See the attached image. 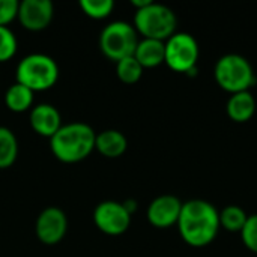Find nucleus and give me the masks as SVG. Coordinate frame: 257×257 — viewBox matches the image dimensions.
<instances>
[{
	"mask_svg": "<svg viewBox=\"0 0 257 257\" xmlns=\"http://www.w3.org/2000/svg\"><path fill=\"white\" fill-rule=\"evenodd\" d=\"M179 232L184 241L193 247H205L211 244L220 227V214L205 200H190L182 203L178 220Z\"/></svg>",
	"mask_w": 257,
	"mask_h": 257,
	"instance_id": "obj_1",
	"label": "nucleus"
},
{
	"mask_svg": "<svg viewBox=\"0 0 257 257\" xmlns=\"http://www.w3.org/2000/svg\"><path fill=\"white\" fill-rule=\"evenodd\" d=\"M96 133L84 122L62 125L50 139L54 157L63 163H77L86 158L95 148Z\"/></svg>",
	"mask_w": 257,
	"mask_h": 257,
	"instance_id": "obj_2",
	"label": "nucleus"
},
{
	"mask_svg": "<svg viewBox=\"0 0 257 257\" xmlns=\"http://www.w3.org/2000/svg\"><path fill=\"white\" fill-rule=\"evenodd\" d=\"M17 83L24 84L30 90H45L59 78V66L56 60L42 53H32L20 60L17 66Z\"/></svg>",
	"mask_w": 257,
	"mask_h": 257,
	"instance_id": "obj_3",
	"label": "nucleus"
},
{
	"mask_svg": "<svg viewBox=\"0 0 257 257\" xmlns=\"http://www.w3.org/2000/svg\"><path fill=\"white\" fill-rule=\"evenodd\" d=\"M134 24L145 38L164 41L175 35L176 15L170 8L152 2L148 6L137 9Z\"/></svg>",
	"mask_w": 257,
	"mask_h": 257,
	"instance_id": "obj_4",
	"label": "nucleus"
},
{
	"mask_svg": "<svg viewBox=\"0 0 257 257\" xmlns=\"http://www.w3.org/2000/svg\"><path fill=\"white\" fill-rule=\"evenodd\" d=\"M215 80L227 92L238 93L248 90L254 83V72L250 62L239 54H226L215 65Z\"/></svg>",
	"mask_w": 257,
	"mask_h": 257,
	"instance_id": "obj_5",
	"label": "nucleus"
},
{
	"mask_svg": "<svg viewBox=\"0 0 257 257\" xmlns=\"http://www.w3.org/2000/svg\"><path fill=\"white\" fill-rule=\"evenodd\" d=\"M137 44V30L126 21H113L107 24L99 35V47L102 53L116 62L134 56Z\"/></svg>",
	"mask_w": 257,
	"mask_h": 257,
	"instance_id": "obj_6",
	"label": "nucleus"
},
{
	"mask_svg": "<svg viewBox=\"0 0 257 257\" xmlns=\"http://www.w3.org/2000/svg\"><path fill=\"white\" fill-rule=\"evenodd\" d=\"M199 59L197 41L188 33H175L166 42L164 62L178 72H193Z\"/></svg>",
	"mask_w": 257,
	"mask_h": 257,
	"instance_id": "obj_7",
	"label": "nucleus"
},
{
	"mask_svg": "<svg viewBox=\"0 0 257 257\" xmlns=\"http://www.w3.org/2000/svg\"><path fill=\"white\" fill-rule=\"evenodd\" d=\"M93 221L99 230L107 235L123 233L131 223V214L126 211L123 203L114 200L101 202L93 212Z\"/></svg>",
	"mask_w": 257,
	"mask_h": 257,
	"instance_id": "obj_8",
	"label": "nucleus"
},
{
	"mask_svg": "<svg viewBox=\"0 0 257 257\" xmlns=\"http://www.w3.org/2000/svg\"><path fill=\"white\" fill-rule=\"evenodd\" d=\"M68 220L60 208H45L36 220V235L41 242L53 245L62 241L66 233Z\"/></svg>",
	"mask_w": 257,
	"mask_h": 257,
	"instance_id": "obj_9",
	"label": "nucleus"
},
{
	"mask_svg": "<svg viewBox=\"0 0 257 257\" xmlns=\"http://www.w3.org/2000/svg\"><path fill=\"white\" fill-rule=\"evenodd\" d=\"M54 8L50 0H24L18 3V20L29 30L45 29L53 18Z\"/></svg>",
	"mask_w": 257,
	"mask_h": 257,
	"instance_id": "obj_10",
	"label": "nucleus"
},
{
	"mask_svg": "<svg viewBox=\"0 0 257 257\" xmlns=\"http://www.w3.org/2000/svg\"><path fill=\"white\" fill-rule=\"evenodd\" d=\"M182 203L175 196H160L148 208V218L157 227H169L178 223Z\"/></svg>",
	"mask_w": 257,
	"mask_h": 257,
	"instance_id": "obj_11",
	"label": "nucleus"
},
{
	"mask_svg": "<svg viewBox=\"0 0 257 257\" xmlns=\"http://www.w3.org/2000/svg\"><path fill=\"white\" fill-rule=\"evenodd\" d=\"M30 125L38 134L51 139L62 126V116L54 105L38 104L30 111Z\"/></svg>",
	"mask_w": 257,
	"mask_h": 257,
	"instance_id": "obj_12",
	"label": "nucleus"
},
{
	"mask_svg": "<svg viewBox=\"0 0 257 257\" xmlns=\"http://www.w3.org/2000/svg\"><path fill=\"white\" fill-rule=\"evenodd\" d=\"M134 57L143 68H154L164 62L166 59V42L158 39L145 38L139 41Z\"/></svg>",
	"mask_w": 257,
	"mask_h": 257,
	"instance_id": "obj_13",
	"label": "nucleus"
},
{
	"mask_svg": "<svg viewBox=\"0 0 257 257\" xmlns=\"http://www.w3.org/2000/svg\"><path fill=\"white\" fill-rule=\"evenodd\" d=\"M126 137L117 130H104L96 134L95 148L108 158L120 157L126 151Z\"/></svg>",
	"mask_w": 257,
	"mask_h": 257,
	"instance_id": "obj_14",
	"label": "nucleus"
},
{
	"mask_svg": "<svg viewBox=\"0 0 257 257\" xmlns=\"http://www.w3.org/2000/svg\"><path fill=\"white\" fill-rule=\"evenodd\" d=\"M254 110H256V101L248 90L233 93L227 102V114L235 122L250 120L254 114Z\"/></svg>",
	"mask_w": 257,
	"mask_h": 257,
	"instance_id": "obj_15",
	"label": "nucleus"
},
{
	"mask_svg": "<svg viewBox=\"0 0 257 257\" xmlns=\"http://www.w3.org/2000/svg\"><path fill=\"white\" fill-rule=\"evenodd\" d=\"M5 102L12 111H24L33 102V90H30L24 84L15 83L6 90Z\"/></svg>",
	"mask_w": 257,
	"mask_h": 257,
	"instance_id": "obj_16",
	"label": "nucleus"
},
{
	"mask_svg": "<svg viewBox=\"0 0 257 257\" xmlns=\"http://www.w3.org/2000/svg\"><path fill=\"white\" fill-rule=\"evenodd\" d=\"M18 154V142L15 134L6 128L0 126V169L9 167Z\"/></svg>",
	"mask_w": 257,
	"mask_h": 257,
	"instance_id": "obj_17",
	"label": "nucleus"
},
{
	"mask_svg": "<svg viewBox=\"0 0 257 257\" xmlns=\"http://www.w3.org/2000/svg\"><path fill=\"white\" fill-rule=\"evenodd\" d=\"M247 214L242 208L236 205L226 206L220 214V226H223L229 232H241L247 223Z\"/></svg>",
	"mask_w": 257,
	"mask_h": 257,
	"instance_id": "obj_18",
	"label": "nucleus"
},
{
	"mask_svg": "<svg viewBox=\"0 0 257 257\" xmlns=\"http://www.w3.org/2000/svg\"><path fill=\"white\" fill-rule=\"evenodd\" d=\"M116 74L123 83L133 84L140 80L143 74V66L139 63V60L134 56H128L116 62Z\"/></svg>",
	"mask_w": 257,
	"mask_h": 257,
	"instance_id": "obj_19",
	"label": "nucleus"
},
{
	"mask_svg": "<svg viewBox=\"0 0 257 257\" xmlns=\"http://www.w3.org/2000/svg\"><path fill=\"white\" fill-rule=\"evenodd\" d=\"M80 6L86 15L92 18H104L111 12L114 3L113 0H81Z\"/></svg>",
	"mask_w": 257,
	"mask_h": 257,
	"instance_id": "obj_20",
	"label": "nucleus"
},
{
	"mask_svg": "<svg viewBox=\"0 0 257 257\" xmlns=\"http://www.w3.org/2000/svg\"><path fill=\"white\" fill-rule=\"evenodd\" d=\"M17 51V38L8 26H0V62L11 59Z\"/></svg>",
	"mask_w": 257,
	"mask_h": 257,
	"instance_id": "obj_21",
	"label": "nucleus"
},
{
	"mask_svg": "<svg viewBox=\"0 0 257 257\" xmlns=\"http://www.w3.org/2000/svg\"><path fill=\"white\" fill-rule=\"evenodd\" d=\"M241 236H242L245 247L257 253V214L250 215L247 218V223L244 229L241 230Z\"/></svg>",
	"mask_w": 257,
	"mask_h": 257,
	"instance_id": "obj_22",
	"label": "nucleus"
},
{
	"mask_svg": "<svg viewBox=\"0 0 257 257\" xmlns=\"http://www.w3.org/2000/svg\"><path fill=\"white\" fill-rule=\"evenodd\" d=\"M18 14L17 0H0V26H8Z\"/></svg>",
	"mask_w": 257,
	"mask_h": 257,
	"instance_id": "obj_23",
	"label": "nucleus"
}]
</instances>
